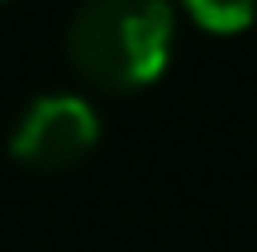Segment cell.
Listing matches in <instances>:
<instances>
[{
	"instance_id": "obj_3",
	"label": "cell",
	"mask_w": 257,
	"mask_h": 252,
	"mask_svg": "<svg viewBox=\"0 0 257 252\" xmlns=\"http://www.w3.org/2000/svg\"><path fill=\"white\" fill-rule=\"evenodd\" d=\"M181 5L200 29H214V34H238L257 15V0H181Z\"/></svg>"
},
{
	"instance_id": "obj_2",
	"label": "cell",
	"mask_w": 257,
	"mask_h": 252,
	"mask_svg": "<svg viewBox=\"0 0 257 252\" xmlns=\"http://www.w3.org/2000/svg\"><path fill=\"white\" fill-rule=\"evenodd\" d=\"M100 138V114L81 95H38L24 105L15 133H10V152L34 171H67L86 157Z\"/></svg>"
},
{
	"instance_id": "obj_1",
	"label": "cell",
	"mask_w": 257,
	"mask_h": 252,
	"mask_svg": "<svg viewBox=\"0 0 257 252\" xmlns=\"http://www.w3.org/2000/svg\"><path fill=\"white\" fill-rule=\"evenodd\" d=\"M67 57L95 91H143L172 57V5L81 0L67 24Z\"/></svg>"
}]
</instances>
